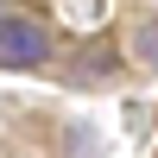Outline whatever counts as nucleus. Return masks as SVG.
Returning a JSON list of instances; mask_svg holds the SVG:
<instances>
[{
	"instance_id": "2",
	"label": "nucleus",
	"mask_w": 158,
	"mask_h": 158,
	"mask_svg": "<svg viewBox=\"0 0 158 158\" xmlns=\"http://www.w3.org/2000/svg\"><path fill=\"white\" fill-rule=\"evenodd\" d=\"M133 57H139V63H158V25H139V38H133Z\"/></svg>"
},
{
	"instance_id": "1",
	"label": "nucleus",
	"mask_w": 158,
	"mask_h": 158,
	"mask_svg": "<svg viewBox=\"0 0 158 158\" xmlns=\"http://www.w3.org/2000/svg\"><path fill=\"white\" fill-rule=\"evenodd\" d=\"M0 63H6V70L44 63V32H38L32 19H0Z\"/></svg>"
}]
</instances>
